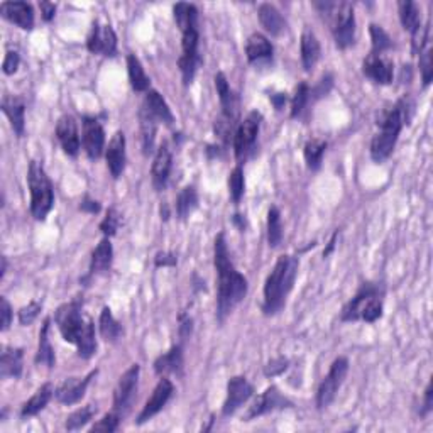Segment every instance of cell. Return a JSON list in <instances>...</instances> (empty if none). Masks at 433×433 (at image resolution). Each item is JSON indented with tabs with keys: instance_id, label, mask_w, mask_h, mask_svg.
Here are the masks:
<instances>
[{
	"instance_id": "obj_1",
	"label": "cell",
	"mask_w": 433,
	"mask_h": 433,
	"mask_svg": "<svg viewBox=\"0 0 433 433\" xmlns=\"http://www.w3.org/2000/svg\"><path fill=\"white\" fill-rule=\"evenodd\" d=\"M213 263L218 274V297H217V320L224 321L234 308L246 298L247 280L235 269L227 249L225 235L218 234L213 246Z\"/></svg>"
},
{
	"instance_id": "obj_2",
	"label": "cell",
	"mask_w": 433,
	"mask_h": 433,
	"mask_svg": "<svg viewBox=\"0 0 433 433\" xmlns=\"http://www.w3.org/2000/svg\"><path fill=\"white\" fill-rule=\"evenodd\" d=\"M81 308V302L64 303L57 310L54 320L64 340L76 345L80 357L90 359L97 352L95 325L83 315Z\"/></svg>"
},
{
	"instance_id": "obj_3",
	"label": "cell",
	"mask_w": 433,
	"mask_h": 433,
	"mask_svg": "<svg viewBox=\"0 0 433 433\" xmlns=\"http://www.w3.org/2000/svg\"><path fill=\"white\" fill-rule=\"evenodd\" d=\"M299 268L297 256H281L274 264L271 274L264 285V303L263 312L266 316L278 315L286 305L290 291L293 290Z\"/></svg>"
},
{
	"instance_id": "obj_4",
	"label": "cell",
	"mask_w": 433,
	"mask_h": 433,
	"mask_svg": "<svg viewBox=\"0 0 433 433\" xmlns=\"http://www.w3.org/2000/svg\"><path fill=\"white\" fill-rule=\"evenodd\" d=\"M413 102L410 98H401L396 105L386 114V117L379 122L381 131L372 137L371 143V158L374 162H383L391 156L394 146L405 124L410 122L413 114Z\"/></svg>"
},
{
	"instance_id": "obj_5",
	"label": "cell",
	"mask_w": 433,
	"mask_h": 433,
	"mask_svg": "<svg viewBox=\"0 0 433 433\" xmlns=\"http://www.w3.org/2000/svg\"><path fill=\"white\" fill-rule=\"evenodd\" d=\"M313 7L320 12L324 20L330 25L336 45L347 49L355 42V16L354 7L349 2H313Z\"/></svg>"
},
{
	"instance_id": "obj_6",
	"label": "cell",
	"mask_w": 433,
	"mask_h": 433,
	"mask_svg": "<svg viewBox=\"0 0 433 433\" xmlns=\"http://www.w3.org/2000/svg\"><path fill=\"white\" fill-rule=\"evenodd\" d=\"M384 286L381 283H364L355 297L342 310L340 319L344 321L364 320L374 324L383 316Z\"/></svg>"
},
{
	"instance_id": "obj_7",
	"label": "cell",
	"mask_w": 433,
	"mask_h": 433,
	"mask_svg": "<svg viewBox=\"0 0 433 433\" xmlns=\"http://www.w3.org/2000/svg\"><path fill=\"white\" fill-rule=\"evenodd\" d=\"M28 185L31 190V213L36 220H45L54 203L53 183L40 161H31L28 171Z\"/></svg>"
},
{
	"instance_id": "obj_8",
	"label": "cell",
	"mask_w": 433,
	"mask_h": 433,
	"mask_svg": "<svg viewBox=\"0 0 433 433\" xmlns=\"http://www.w3.org/2000/svg\"><path fill=\"white\" fill-rule=\"evenodd\" d=\"M261 121H263V115L257 112V110H252V112L239 124L237 129H235L234 153L239 165H242V162L254 153L257 134H259L261 129Z\"/></svg>"
},
{
	"instance_id": "obj_9",
	"label": "cell",
	"mask_w": 433,
	"mask_h": 433,
	"mask_svg": "<svg viewBox=\"0 0 433 433\" xmlns=\"http://www.w3.org/2000/svg\"><path fill=\"white\" fill-rule=\"evenodd\" d=\"M347 372H349V359L337 357L330 366L328 374L324 377L316 391V408L325 410L330 406V403L336 400L338 389L344 384Z\"/></svg>"
},
{
	"instance_id": "obj_10",
	"label": "cell",
	"mask_w": 433,
	"mask_h": 433,
	"mask_svg": "<svg viewBox=\"0 0 433 433\" xmlns=\"http://www.w3.org/2000/svg\"><path fill=\"white\" fill-rule=\"evenodd\" d=\"M183 34V41H182V48L183 54L179 58V71H182L183 76V83L190 85L193 78H195L196 70L201 64V58L198 54V41H200V34L198 28L190 29V31L182 32Z\"/></svg>"
},
{
	"instance_id": "obj_11",
	"label": "cell",
	"mask_w": 433,
	"mask_h": 433,
	"mask_svg": "<svg viewBox=\"0 0 433 433\" xmlns=\"http://www.w3.org/2000/svg\"><path fill=\"white\" fill-rule=\"evenodd\" d=\"M139 372H141L139 366H137V364H132V366L121 376L117 386H115L114 411H117L121 417L129 413L132 403H134L136 400L137 383H139Z\"/></svg>"
},
{
	"instance_id": "obj_12",
	"label": "cell",
	"mask_w": 433,
	"mask_h": 433,
	"mask_svg": "<svg viewBox=\"0 0 433 433\" xmlns=\"http://www.w3.org/2000/svg\"><path fill=\"white\" fill-rule=\"evenodd\" d=\"M87 48L93 54L115 57V53H117V36H115L112 25L100 23L93 24L87 41Z\"/></svg>"
},
{
	"instance_id": "obj_13",
	"label": "cell",
	"mask_w": 433,
	"mask_h": 433,
	"mask_svg": "<svg viewBox=\"0 0 433 433\" xmlns=\"http://www.w3.org/2000/svg\"><path fill=\"white\" fill-rule=\"evenodd\" d=\"M252 394H254V388H252V384L249 383L246 377H232V379L229 381V384H227V398L224 408H222L224 417H232L235 411L251 400Z\"/></svg>"
},
{
	"instance_id": "obj_14",
	"label": "cell",
	"mask_w": 433,
	"mask_h": 433,
	"mask_svg": "<svg viewBox=\"0 0 433 433\" xmlns=\"http://www.w3.org/2000/svg\"><path fill=\"white\" fill-rule=\"evenodd\" d=\"M173 393H174L173 383H171L170 379H166V377H162L160 383L156 384V388H154L151 398L146 401L139 417H137V425H143V423L149 422L154 415L160 413V411L166 406V403L170 401V398L173 396Z\"/></svg>"
},
{
	"instance_id": "obj_15",
	"label": "cell",
	"mask_w": 433,
	"mask_h": 433,
	"mask_svg": "<svg viewBox=\"0 0 433 433\" xmlns=\"http://www.w3.org/2000/svg\"><path fill=\"white\" fill-rule=\"evenodd\" d=\"M293 403H291L288 398H285L280 393V389L276 386H271L266 391L257 398L254 405L251 406V410L247 411L246 415V422H251L252 418L261 417V415L271 413L274 410H283V408H291Z\"/></svg>"
},
{
	"instance_id": "obj_16",
	"label": "cell",
	"mask_w": 433,
	"mask_h": 433,
	"mask_svg": "<svg viewBox=\"0 0 433 433\" xmlns=\"http://www.w3.org/2000/svg\"><path fill=\"white\" fill-rule=\"evenodd\" d=\"M83 148L90 160H98L105 149V132L102 124L93 117L83 119Z\"/></svg>"
},
{
	"instance_id": "obj_17",
	"label": "cell",
	"mask_w": 433,
	"mask_h": 433,
	"mask_svg": "<svg viewBox=\"0 0 433 433\" xmlns=\"http://www.w3.org/2000/svg\"><path fill=\"white\" fill-rule=\"evenodd\" d=\"M362 71L367 78H371L377 85H389L393 81L394 66L391 59H388L384 54L369 53V57L364 59Z\"/></svg>"
},
{
	"instance_id": "obj_18",
	"label": "cell",
	"mask_w": 433,
	"mask_h": 433,
	"mask_svg": "<svg viewBox=\"0 0 433 433\" xmlns=\"http://www.w3.org/2000/svg\"><path fill=\"white\" fill-rule=\"evenodd\" d=\"M95 376L97 369L90 372L88 376H85L83 379H80V377H70V379L63 381V383L58 386V389L54 391V396H57V400L63 403V405H75V403H78L81 398L85 396L88 384L92 383V379Z\"/></svg>"
},
{
	"instance_id": "obj_19",
	"label": "cell",
	"mask_w": 433,
	"mask_h": 433,
	"mask_svg": "<svg viewBox=\"0 0 433 433\" xmlns=\"http://www.w3.org/2000/svg\"><path fill=\"white\" fill-rule=\"evenodd\" d=\"M0 14L24 31H31L34 28V11L28 2H4L0 6Z\"/></svg>"
},
{
	"instance_id": "obj_20",
	"label": "cell",
	"mask_w": 433,
	"mask_h": 433,
	"mask_svg": "<svg viewBox=\"0 0 433 433\" xmlns=\"http://www.w3.org/2000/svg\"><path fill=\"white\" fill-rule=\"evenodd\" d=\"M105 160L112 177L117 179L126 170V136L124 132H115L105 149Z\"/></svg>"
},
{
	"instance_id": "obj_21",
	"label": "cell",
	"mask_w": 433,
	"mask_h": 433,
	"mask_svg": "<svg viewBox=\"0 0 433 433\" xmlns=\"http://www.w3.org/2000/svg\"><path fill=\"white\" fill-rule=\"evenodd\" d=\"M171 168H173V156L168 144H161L158 149L156 156H154L153 168H151V177H153V185L158 191H162L168 185Z\"/></svg>"
},
{
	"instance_id": "obj_22",
	"label": "cell",
	"mask_w": 433,
	"mask_h": 433,
	"mask_svg": "<svg viewBox=\"0 0 433 433\" xmlns=\"http://www.w3.org/2000/svg\"><path fill=\"white\" fill-rule=\"evenodd\" d=\"M57 137L61 144L63 151L68 156H76L80 151V136L78 127H76V121L71 115H63L59 117L57 124Z\"/></svg>"
},
{
	"instance_id": "obj_23",
	"label": "cell",
	"mask_w": 433,
	"mask_h": 433,
	"mask_svg": "<svg viewBox=\"0 0 433 433\" xmlns=\"http://www.w3.org/2000/svg\"><path fill=\"white\" fill-rule=\"evenodd\" d=\"M215 87L218 98H220V105H222V115L230 121L237 122L239 119V98L235 93L230 90L229 81H227L224 73H217L215 75Z\"/></svg>"
},
{
	"instance_id": "obj_24",
	"label": "cell",
	"mask_w": 433,
	"mask_h": 433,
	"mask_svg": "<svg viewBox=\"0 0 433 433\" xmlns=\"http://www.w3.org/2000/svg\"><path fill=\"white\" fill-rule=\"evenodd\" d=\"M273 45L268 37L263 36L261 32H254L247 40L246 45V54L247 59L252 64H263L269 63L273 59Z\"/></svg>"
},
{
	"instance_id": "obj_25",
	"label": "cell",
	"mask_w": 433,
	"mask_h": 433,
	"mask_svg": "<svg viewBox=\"0 0 433 433\" xmlns=\"http://www.w3.org/2000/svg\"><path fill=\"white\" fill-rule=\"evenodd\" d=\"M143 109L151 115V117L156 119L158 122H165L166 126H173L174 117L173 114H171L170 105L166 104L165 98H162L161 93L156 92V90H149V92L146 93Z\"/></svg>"
},
{
	"instance_id": "obj_26",
	"label": "cell",
	"mask_w": 433,
	"mask_h": 433,
	"mask_svg": "<svg viewBox=\"0 0 433 433\" xmlns=\"http://www.w3.org/2000/svg\"><path fill=\"white\" fill-rule=\"evenodd\" d=\"M2 112L7 115V119L11 121V126L14 129V132L19 137L24 136L25 129V105L24 100L14 95H6L2 98Z\"/></svg>"
},
{
	"instance_id": "obj_27",
	"label": "cell",
	"mask_w": 433,
	"mask_h": 433,
	"mask_svg": "<svg viewBox=\"0 0 433 433\" xmlns=\"http://www.w3.org/2000/svg\"><path fill=\"white\" fill-rule=\"evenodd\" d=\"M257 16H259V23L271 36H281L286 31V20L285 17L273 4H261L257 8Z\"/></svg>"
},
{
	"instance_id": "obj_28",
	"label": "cell",
	"mask_w": 433,
	"mask_h": 433,
	"mask_svg": "<svg viewBox=\"0 0 433 433\" xmlns=\"http://www.w3.org/2000/svg\"><path fill=\"white\" fill-rule=\"evenodd\" d=\"M23 349H14V347H4L2 355H0V377H20L23 374Z\"/></svg>"
},
{
	"instance_id": "obj_29",
	"label": "cell",
	"mask_w": 433,
	"mask_h": 433,
	"mask_svg": "<svg viewBox=\"0 0 433 433\" xmlns=\"http://www.w3.org/2000/svg\"><path fill=\"white\" fill-rule=\"evenodd\" d=\"M114 261V247L109 237L102 239L100 244L95 247L92 254V261H90V274H104L112 268Z\"/></svg>"
},
{
	"instance_id": "obj_30",
	"label": "cell",
	"mask_w": 433,
	"mask_h": 433,
	"mask_svg": "<svg viewBox=\"0 0 433 433\" xmlns=\"http://www.w3.org/2000/svg\"><path fill=\"white\" fill-rule=\"evenodd\" d=\"M299 49H302V63L305 71H312L315 64L319 63L321 48L320 42L316 40L315 32L310 29H305L302 34V41H299Z\"/></svg>"
},
{
	"instance_id": "obj_31",
	"label": "cell",
	"mask_w": 433,
	"mask_h": 433,
	"mask_svg": "<svg viewBox=\"0 0 433 433\" xmlns=\"http://www.w3.org/2000/svg\"><path fill=\"white\" fill-rule=\"evenodd\" d=\"M183 369V347L182 344L171 347L166 354L160 355V357L154 361V371L156 374H171V372H177L182 374Z\"/></svg>"
},
{
	"instance_id": "obj_32",
	"label": "cell",
	"mask_w": 433,
	"mask_h": 433,
	"mask_svg": "<svg viewBox=\"0 0 433 433\" xmlns=\"http://www.w3.org/2000/svg\"><path fill=\"white\" fill-rule=\"evenodd\" d=\"M54 389L53 384L46 383L42 384L40 389H37L36 393H34V396L29 401L24 403L23 410H20V417L28 418V417H34V415H37L40 411H42L48 406V403L51 401V398H53Z\"/></svg>"
},
{
	"instance_id": "obj_33",
	"label": "cell",
	"mask_w": 433,
	"mask_h": 433,
	"mask_svg": "<svg viewBox=\"0 0 433 433\" xmlns=\"http://www.w3.org/2000/svg\"><path fill=\"white\" fill-rule=\"evenodd\" d=\"M49 325L51 320L46 319L40 333V349H37L36 354V362L51 369V367H54V364H57V357H54V349L49 342Z\"/></svg>"
},
{
	"instance_id": "obj_34",
	"label": "cell",
	"mask_w": 433,
	"mask_h": 433,
	"mask_svg": "<svg viewBox=\"0 0 433 433\" xmlns=\"http://www.w3.org/2000/svg\"><path fill=\"white\" fill-rule=\"evenodd\" d=\"M173 12L174 20H177L182 32L198 28V8L193 6V4H177V6L173 7Z\"/></svg>"
},
{
	"instance_id": "obj_35",
	"label": "cell",
	"mask_w": 433,
	"mask_h": 433,
	"mask_svg": "<svg viewBox=\"0 0 433 433\" xmlns=\"http://www.w3.org/2000/svg\"><path fill=\"white\" fill-rule=\"evenodd\" d=\"M127 71H129V80H131L132 88L136 92H146L151 85V80L146 75L143 63L139 61V58L136 54H129L127 57Z\"/></svg>"
},
{
	"instance_id": "obj_36",
	"label": "cell",
	"mask_w": 433,
	"mask_h": 433,
	"mask_svg": "<svg viewBox=\"0 0 433 433\" xmlns=\"http://www.w3.org/2000/svg\"><path fill=\"white\" fill-rule=\"evenodd\" d=\"M398 11H400L401 24L406 31L413 34L422 28V14H420V7L417 4L411 2V0L400 2L398 4Z\"/></svg>"
},
{
	"instance_id": "obj_37",
	"label": "cell",
	"mask_w": 433,
	"mask_h": 433,
	"mask_svg": "<svg viewBox=\"0 0 433 433\" xmlns=\"http://www.w3.org/2000/svg\"><path fill=\"white\" fill-rule=\"evenodd\" d=\"M98 325H100V336L104 337L107 342H117L119 338L122 337L124 333L122 325L115 320V316L112 315L109 307H105L104 310H102Z\"/></svg>"
},
{
	"instance_id": "obj_38",
	"label": "cell",
	"mask_w": 433,
	"mask_h": 433,
	"mask_svg": "<svg viewBox=\"0 0 433 433\" xmlns=\"http://www.w3.org/2000/svg\"><path fill=\"white\" fill-rule=\"evenodd\" d=\"M198 207V195L195 186H185L177 198V215L179 220H186Z\"/></svg>"
},
{
	"instance_id": "obj_39",
	"label": "cell",
	"mask_w": 433,
	"mask_h": 433,
	"mask_svg": "<svg viewBox=\"0 0 433 433\" xmlns=\"http://www.w3.org/2000/svg\"><path fill=\"white\" fill-rule=\"evenodd\" d=\"M325 149H327V143L324 139H310L305 144V161L308 170L312 171H319L321 166V160H324Z\"/></svg>"
},
{
	"instance_id": "obj_40",
	"label": "cell",
	"mask_w": 433,
	"mask_h": 433,
	"mask_svg": "<svg viewBox=\"0 0 433 433\" xmlns=\"http://www.w3.org/2000/svg\"><path fill=\"white\" fill-rule=\"evenodd\" d=\"M139 117H141V131H143V149L146 156H148V154H151L154 149V136H156L158 121L146 112L144 109H141Z\"/></svg>"
},
{
	"instance_id": "obj_41",
	"label": "cell",
	"mask_w": 433,
	"mask_h": 433,
	"mask_svg": "<svg viewBox=\"0 0 433 433\" xmlns=\"http://www.w3.org/2000/svg\"><path fill=\"white\" fill-rule=\"evenodd\" d=\"M268 242L273 249L280 247L283 242V222L278 207H271L268 212Z\"/></svg>"
},
{
	"instance_id": "obj_42",
	"label": "cell",
	"mask_w": 433,
	"mask_h": 433,
	"mask_svg": "<svg viewBox=\"0 0 433 433\" xmlns=\"http://www.w3.org/2000/svg\"><path fill=\"white\" fill-rule=\"evenodd\" d=\"M369 32H371V40H372V51H371V53L384 54L386 51H389L393 48V40L389 37V34L386 32L383 28H381V25L371 24Z\"/></svg>"
},
{
	"instance_id": "obj_43",
	"label": "cell",
	"mask_w": 433,
	"mask_h": 433,
	"mask_svg": "<svg viewBox=\"0 0 433 433\" xmlns=\"http://www.w3.org/2000/svg\"><path fill=\"white\" fill-rule=\"evenodd\" d=\"M97 413V408L93 405H87L83 406V408L73 411V413L70 415V417L66 418V430H80V428H83L87 423L92 420L93 417H95Z\"/></svg>"
},
{
	"instance_id": "obj_44",
	"label": "cell",
	"mask_w": 433,
	"mask_h": 433,
	"mask_svg": "<svg viewBox=\"0 0 433 433\" xmlns=\"http://www.w3.org/2000/svg\"><path fill=\"white\" fill-rule=\"evenodd\" d=\"M310 97H312V90L310 87H308V83H299L297 92H295V97L293 100H291V119H297L299 117V115L303 114V110L307 109L308 102H310Z\"/></svg>"
},
{
	"instance_id": "obj_45",
	"label": "cell",
	"mask_w": 433,
	"mask_h": 433,
	"mask_svg": "<svg viewBox=\"0 0 433 433\" xmlns=\"http://www.w3.org/2000/svg\"><path fill=\"white\" fill-rule=\"evenodd\" d=\"M244 188H246V183H244V170H242V165H237L229 177L230 198H232L235 205L242 200Z\"/></svg>"
},
{
	"instance_id": "obj_46",
	"label": "cell",
	"mask_w": 433,
	"mask_h": 433,
	"mask_svg": "<svg viewBox=\"0 0 433 433\" xmlns=\"http://www.w3.org/2000/svg\"><path fill=\"white\" fill-rule=\"evenodd\" d=\"M121 418L122 417L117 413V411H110V413H107L104 418L98 420V423H95V425L90 428V432H105V433L117 432Z\"/></svg>"
},
{
	"instance_id": "obj_47",
	"label": "cell",
	"mask_w": 433,
	"mask_h": 433,
	"mask_svg": "<svg viewBox=\"0 0 433 433\" xmlns=\"http://www.w3.org/2000/svg\"><path fill=\"white\" fill-rule=\"evenodd\" d=\"M420 71H422L423 87H428L433 78V51L432 48H427L420 54Z\"/></svg>"
},
{
	"instance_id": "obj_48",
	"label": "cell",
	"mask_w": 433,
	"mask_h": 433,
	"mask_svg": "<svg viewBox=\"0 0 433 433\" xmlns=\"http://www.w3.org/2000/svg\"><path fill=\"white\" fill-rule=\"evenodd\" d=\"M119 225H121V215L115 208L107 210V215L100 224V230L104 232L105 237H112V235L117 234Z\"/></svg>"
},
{
	"instance_id": "obj_49",
	"label": "cell",
	"mask_w": 433,
	"mask_h": 433,
	"mask_svg": "<svg viewBox=\"0 0 433 433\" xmlns=\"http://www.w3.org/2000/svg\"><path fill=\"white\" fill-rule=\"evenodd\" d=\"M40 312H41V305H40V303H36V302H31L28 307L20 308V312H19L20 325H24V327L31 325L32 321L37 319Z\"/></svg>"
},
{
	"instance_id": "obj_50",
	"label": "cell",
	"mask_w": 433,
	"mask_h": 433,
	"mask_svg": "<svg viewBox=\"0 0 433 433\" xmlns=\"http://www.w3.org/2000/svg\"><path fill=\"white\" fill-rule=\"evenodd\" d=\"M411 36H413V53L422 54V51L425 49L428 42V25H422V28H420L418 31H415Z\"/></svg>"
},
{
	"instance_id": "obj_51",
	"label": "cell",
	"mask_w": 433,
	"mask_h": 433,
	"mask_svg": "<svg viewBox=\"0 0 433 433\" xmlns=\"http://www.w3.org/2000/svg\"><path fill=\"white\" fill-rule=\"evenodd\" d=\"M20 58L19 54L16 53V51H7L6 58H4V64H2V70L6 75H14L17 71V68H19Z\"/></svg>"
},
{
	"instance_id": "obj_52",
	"label": "cell",
	"mask_w": 433,
	"mask_h": 433,
	"mask_svg": "<svg viewBox=\"0 0 433 433\" xmlns=\"http://www.w3.org/2000/svg\"><path fill=\"white\" fill-rule=\"evenodd\" d=\"M0 315H2V327H0V330L2 332H6V330H8V327H11L12 324V308H11V303L7 302V298H0Z\"/></svg>"
},
{
	"instance_id": "obj_53",
	"label": "cell",
	"mask_w": 433,
	"mask_h": 433,
	"mask_svg": "<svg viewBox=\"0 0 433 433\" xmlns=\"http://www.w3.org/2000/svg\"><path fill=\"white\" fill-rule=\"evenodd\" d=\"M286 367H288V359H276V361H271L266 366L264 369V374L268 377H274L278 374H281V372H285Z\"/></svg>"
},
{
	"instance_id": "obj_54",
	"label": "cell",
	"mask_w": 433,
	"mask_h": 433,
	"mask_svg": "<svg viewBox=\"0 0 433 433\" xmlns=\"http://www.w3.org/2000/svg\"><path fill=\"white\" fill-rule=\"evenodd\" d=\"M40 8H41L42 19H45L46 23H49V20L54 19V14H57V4H53V2H41L40 4Z\"/></svg>"
},
{
	"instance_id": "obj_55",
	"label": "cell",
	"mask_w": 433,
	"mask_h": 433,
	"mask_svg": "<svg viewBox=\"0 0 433 433\" xmlns=\"http://www.w3.org/2000/svg\"><path fill=\"white\" fill-rule=\"evenodd\" d=\"M191 324L193 321L190 316H185V315L179 316V337H182V340H186V338L190 337Z\"/></svg>"
},
{
	"instance_id": "obj_56",
	"label": "cell",
	"mask_w": 433,
	"mask_h": 433,
	"mask_svg": "<svg viewBox=\"0 0 433 433\" xmlns=\"http://www.w3.org/2000/svg\"><path fill=\"white\" fill-rule=\"evenodd\" d=\"M80 210H83V212H88V213H98L100 212V203H98L97 200H92L90 196H85L80 203Z\"/></svg>"
},
{
	"instance_id": "obj_57",
	"label": "cell",
	"mask_w": 433,
	"mask_h": 433,
	"mask_svg": "<svg viewBox=\"0 0 433 433\" xmlns=\"http://www.w3.org/2000/svg\"><path fill=\"white\" fill-rule=\"evenodd\" d=\"M154 263H156L158 268H161V266H174L177 264V256L171 254V252H160Z\"/></svg>"
},
{
	"instance_id": "obj_58",
	"label": "cell",
	"mask_w": 433,
	"mask_h": 433,
	"mask_svg": "<svg viewBox=\"0 0 433 433\" xmlns=\"http://www.w3.org/2000/svg\"><path fill=\"white\" fill-rule=\"evenodd\" d=\"M433 406V388H432V381L428 383L425 389V401H423V410H422V417H427L428 413L432 411Z\"/></svg>"
},
{
	"instance_id": "obj_59",
	"label": "cell",
	"mask_w": 433,
	"mask_h": 433,
	"mask_svg": "<svg viewBox=\"0 0 433 433\" xmlns=\"http://www.w3.org/2000/svg\"><path fill=\"white\" fill-rule=\"evenodd\" d=\"M271 102L278 110H281L283 105L286 104V93H276V95L271 97Z\"/></svg>"
},
{
	"instance_id": "obj_60",
	"label": "cell",
	"mask_w": 433,
	"mask_h": 433,
	"mask_svg": "<svg viewBox=\"0 0 433 433\" xmlns=\"http://www.w3.org/2000/svg\"><path fill=\"white\" fill-rule=\"evenodd\" d=\"M232 222L237 225L239 230H242L244 232V229H246V218H244L241 213H235V215L232 217Z\"/></svg>"
},
{
	"instance_id": "obj_61",
	"label": "cell",
	"mask_w": 433,
	"mask_h": 433,
	"mask_svg": "<svg viewBox=\"0 0 433 433\" xmlns=\"http://www.w3.org/2000/svg\"><path fill=\"white\" fill-rule=\"evenodd\" d=\"M337 237H338V232H336V234L332 235V239H330V242H328V247L324 251V257H327L330 252L333 251V247H336V242H337Z\"/></svg>"
},
{
	"instance_id": "obj_62",
	"label": "cell",
	"mask_w": 433,
	"mask_h": 433,
	"mask_svg": "<svg viewBox=\"0 0 433 433\" xmlns=\"http://www.w3.org/2000/svg\"><path fill=\"white\" fill-rule=\"evenodd\" d=\"M161 218H162V220H168V218H170V208L166 203L161 207Z\"/></svg>"
},
{
	"instance_id": "obj_63",
	"label": "cell",
	"mask_w": 433,
	"mask_h": 433,
	"mask_svg": "<svg viewBox=\"0 0 433 433\" xmlns=\"http://www.w3.org/2000/svg\"><path fill=\"white\" fill-rule=\"evenodd\" d=\"M6 269H7V261L6 257H2V273H0V276L4 278V274H6Z\"/></svg>"
}]
</instances>
